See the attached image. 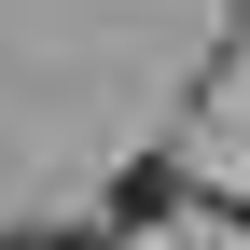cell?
<instances>
[{"label": "cell", "instance_id": "6da1fadb", "mask_svg": "<svg viewBox=\"0 0 250 250\" xmlns=\"http://www.w3.org/2000/svg\"><path fill=\"white\" fill-rule=\"evenodd\" d=\"M0 250H83V236H0Z\"/></svg>", "mask_w": 250, "mask_h": 250}]
</instances>
